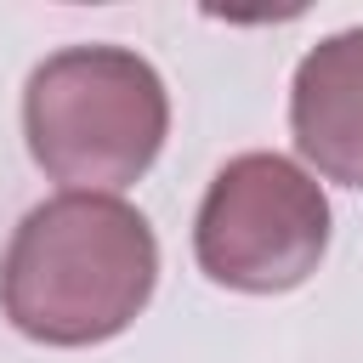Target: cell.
<instances>
[{
	"label": "cell",
	"instance_id": "cell-2",
	"mask_svg": "<svg viewBox=\"0 0 363 363\" xmlns=\"http://www.w3.org/2000/svg\"><path fill=\"white\" fill-rule=\"evenodd\" d=\"M164 130V79L130 45H62L23 85L28 153L68 193H119L142 182Z\"/></svg>",
	"mask_w": 363,
	"mask_h": 363
},
{
	"label": "cell",
	"instance_id": "cell-4",
	"mask_svg": "<svg viewBox=\"0 0 363 363\" xmlns=\"http://www.w3.org/2000/svg\"><path fill=\"white\" fill-rule=\"evenodd\" d=\"M289 136L318 176L363 193V28H340L301 57Z\"/></svg>",
	"mask_w": 363,
	"mask_h": 363
},
{
	"label": "cell",
	"instance_id": "cell-1",
	"mask_svg": "<svg viewBox=\"0 0 363 363\" xmlns=\"http://www.w3.org/2000/svg\"><path fill=\"white\" fill-rule=\"evenodd\" d=\"M159 284V238L113 193L40 199L0 261V312L40 346H102L136 323Z\"/></svg>",
	"mask_w": 363,
	"mask_h": 363
},
{
	"label": "cell",
	"instance_id": "cell-3",
	"mask_svg": "<svg viewBox=\"0 0 363 363\" xmlns=\"http://www.w3.org/2000/svg\"><path fill=\"white\" fill-rule=\"evenodd\" d=\"M329 250V199L284 153H238L204 187L193 221L199 272L238 295H284Z\"/></svg>",
	"mask_w": 363,
	"mask_h": 363
}]
</instances>
